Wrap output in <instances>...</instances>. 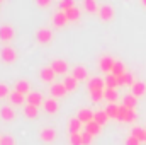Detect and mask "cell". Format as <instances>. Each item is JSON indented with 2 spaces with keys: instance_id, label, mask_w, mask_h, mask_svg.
<instances>
[{
  "instance_id": "cell-3",
  "label": "cell",
  "mask_w": 146,
  "mask_h": 145,
  "mask_svg": "<svg viewBox=\"0 0 146 145\" xmlns=\"http://www.w3.org/2000/svg\"><path fill=\"white\" fill-rule=\"evenodd\" d=\"M2 114H3L5 118H12V116H14V114H12V111H9V109H3V113H2Z\"/></svg>"
},
{
  "instance_id": "cell-1",
  "label": "cell",
  "mask_w": 146,
  "mask_h": 145,
  "mask_svg": "<svg viewBox=\"0 0 146 145\" xmlns=\"http://www.w3.org/2000/svg\"><path fill=\"white\" fill-rule=\"evenodd\" d=\"M42 138L48 140V142L53 140V138H54V132H53V130H46V132H42Z\"/></svg>"
},
{
  "instance_id": "cell-4",
  "label": "cell",
  "mask_w": 146,
  "mask_h": 145,
  "mask_svg": "<svg viewBox=\"0 0 146 145\" xmlns=\"http://www.w3.org/2000/svg\"><path fill=\"white\" fill-rule=\"evenodd\" d=\"M2 145H14V142H12V138H3Z\"/></svg>"
},
{
  "instance_id": "cell-5",
  "label": "cell",
  "mask_w": 146,
  "mask_h": 145,
  "mask_svg": "<svg viewBox=\"0 0 146 145\" xmlns=\"http://www.w3.org/2000/svg\"><path fill=\"white\" fill-rule=\"evenodd\" d=\"M82 118H83V119H90V113H88V111H83V113H82Z\"/></svg>"
},
{
  "instance_id": "cell-7",
  "label": "cell",
  "mask_w": 146,
  "mask_h": 145,
  "mask_svg": "<svg viewBox=\"0 0 146 145\" xmlns=\"http://www.w3.org/2000/svg\"><path fill=\"white\" fill-rule=\"evenodd\" d=\"M83 142H85V144H88V142H90V137H88V135H85V137H83Z\"/></svg>"
},
{
  "instance_id": "cell-6",
  "label": "cell",
  "mask_w": 146,
  "mask_h": 145,
  "mask_svg": "<svg viewBox=\"0 0 146 145\" xmlns=\"http://www.w3.org/2000/svg\"><path fill=\"white\" fill-rule=\"evenodd\" d=\"M78 128V121H72V130H76Z\"/></svg>"
},
{
  "instance_id": "cell-2",
  "label": "cell",
  "mask_w": 146,
  "mask_h": 145,
  "mask_svg": "<svg viewBox=\"0 0 146 145\" xmlns=\"http://www.w3.org/2000/svg\"><path fill=\"white\" fill-rule=\"evenodd\" d=\"M88 130H90V133H97V130H99V128H97V125H94V123H92V125H88Z\"/></svg>"
}]
</instances>
